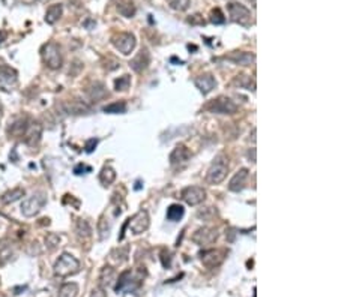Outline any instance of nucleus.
Listing matches in <instances>:
<instances>
[{"label": "nucleus", "mask_w": 338, "mask_h": 297, "mask_svg": "<svg viewBox=\"0 0 338 297\" xmlns=\"http://www.w3.org/2000/svg\"><path fill=\"white\" fill-rule=\"evenodd\" d=\"M6 39V32H3V30H0V44H2L3 41Z\"/></svg>", "instance_id": "obj_43"}, {"label": "nucleus", "mask_w": 338, "mask_h": 297, "mask_svg": "<svg viewBox=\"0 0 338 297\" xmlns=\"http://www.w3.org/2000/svg\"><path fill=\"white\" fill-rule=\"evenodd\" d=\"M218 239V231L215 228H210V227H203V228H199L197 231L194 233L192 240L197 245H210Z\"/></svg>", "instance_id": "obj_11"}, {"label": "nucleus", "mask_w": 338, "mask_h": 297, "mask_svg": "<svg viewBox=\"0 0 338 297\" xmlns=\"http://www.w3.org/2000/svg\"><path fill=\"white\" fill-rule=\"evenodd\" d=\"M127 102L123 101H119V102H113V104H109L107 107H104V111L109 113V114H123L127 113Z\"/></svg>", "instance_id": "obj_30"}, {"label": "nucleus", "mask_w": 338, "mask_h": 297, "mask_svg": "<svg viewBox=\"0 0 338 297\" xmlns=\"http://www.w3.org/2000/svg\"><path fill=\"white\" fill-rule=\"evenodd\" d=\"M210 113H217V114H235L238 111V105L228 98H218L213 99L209 105L206 107Z\"/></svg>", "instance_id": "obj_5"}, {"label": "nucleus", "mask_w": 338, "mask_h": 297, "mask_svg": "<svg viewBox=\"0 0 338 297\" xmlns=\"http://www.w3.org/2000/svg\"><path fill=\"white\" fill-rule=\"evenodd\" d=\"M42 59H44L45 65L50 69H59V68H62L63 57H62L59 45L55 44V42H48L47 45H44V48H42Z\"/></svg>", "instance_id": "obj_4"}, {"label": "nucleus", "mask_w": 338, "mask_h": 297, "mask_svg": "<svg viewBox=\"0 0 338 297\" xmlns=\"http://www.w3.org/2000/svg\"><path fill=\"white\" fill-rule=\"evenodd\" d=\"M195 86H197V89L203 93V95H207L210 93L213 89H215V86H217V81L215 78H213L210 74H206V75H200L194 80Z\"/></svg>", "instance_id": "obj_15"}, {"label": "nucleus", "mask_w": 338, "mask_h": 297, "mask_svg": "<svg viewBox=\"0 0 338 297\" xmlns=\"http://www.w3.org/2000/svg\"><path fill=\"white\" fill-rule=\"evenodd\" d=\"M112 255H117V258H113V260L116 261L117 264H122L123 261H127V258H128V246L114 249V251L112 252Z\"/></svg>", "instance_id": "obj_34"}, {"label": "nucleus", "mask_w": 338, "mask_h": 297, "mask_svg": "<svg viewBox=\"0 0 338 297\" xmlns=\"http://www.w3.org/2000/svg\"><path fill=\"white\" fill-rule=\"evenodd\" d=\"M75 174H80V171H91V167H86V165H78L75 170Z\"/></svg>", "instance_id": "obj_42"}, {"label": "nucleus", "mask_w": 338, "mask_h": 297, "mask_svg": "<svg viewBox=\"0 0 338 297\" xmlns=\"http://www.w3.org/2000/svg\"><path fill=\"white\" fill-rule=\"evenodd\" d=\"M149 63H150V56L148 53V50H141L140 53L131 60L130 65L135 72H143L145 69L149 66Z\"/></svg>", "instance_id": "obj_16"}, {"label": "nucleus", "mask_w": 338, "mask_h": 297, "mask_svg": "<svg viewBox=\"0 0 338 297\" xmlns=\"http://www.w3.org/2000/svg\"><path fill=\"white\" fill-rule=\"evenodd\" d=\"M116 281V272L112 267H104L101 270L99 275V282H101V288L104 287H112Z\"/></svg>", "instance_id": "obj_21"}, {"label": "nucleus", "mask_w": 338, "mask_h": 297, "mask_svg": "<svg viewBox=\"0 0 338 297\" xmlns=\"http://www.w3.org/2000/svg\"><path fill=\"white\" fill-rule=\"evenodd\" d=\"M228 12H230V17H232V20L242 26L250 24L251 21V11L241 3H230Z\"/></svg>", "instance_id": "obj_8"}, {"label": "nucleus", "mask_w": 338, "mask_h": 297, "mask_svg": "<svg viewBox=\"0 0 338 297\" xmlns=\"http://www.w3.org/2000/svg\"><path fill=\"white\" fill-rule=\"evenodd\" d=\"M110 228H112V225H110L109 219L101 218V221L98 222V231H99V237H101V239L109 237V234H110Z\"/></svg>", "instance_id": "obj_32"}, {"label": "nucleus", "mask_w": 338, "mask_h": 297, "mask_svg": "<svg viewBox=\"0 0 338 297\" xmlns=\"http://www.w3.org/2000/svg\"><path fill=\"white\" fill-rule=\"evenodd\" d=\"M75 233H77L78 237L87 239V237H91V234H92V227H91V224H89L86 219H77V222H75Z\"/></svg>", "instance_id": "obj_24"}, {"label": "nucleus", "mask_w": 338, "mask_h": 297, "mask_svg": "<svg viewBox=\"0 0 338 297\" xmlns=\"http://www.w3.org/2000/svg\"><path fill=\"white\" fill-rule=\"evenodd\" d=\"M45 203H47V197H45L44 192H37V194H33V195L27 197L26 200H23L21 213L27 218H32L42 210Z\"/></svg>", "instance_id": "obj_2"}, {"label": "nucleus", "mask_w": 338, "mask_h": 297, "mask_svg": "<svg viewBox=\"0 0 338 297\" xmlns=\"http://www.w3.org/2000/svg\"><path fill=\"white\" fill-rule=\"evenodd\" d=\"M21 197H24V189L23 188H15L12 191H8L6 194H3L0 200H2V203H5V204H9V203L20 200Z\"/></svg>", "instance_id": "obj_26"}, {"label": "nucleus", "mask_w": 338, "mask_h": 297, "mask_svg": "<svg viewBox=\"0 0 338 297\" xmlns=\"http://www.w3.org/2000/svg\"><path fill=\"white\" fill-rule=\"evenodd\" d=\"M248 179V170L246 168H241L235 176L232 177V180L228 182V189L232 192H239L244 189L245 183Z\"/></svg>", "instance_id": "obj_17"}, {"label": "nucleus", "mask_w": 338, "mask_h": 297, "mask_svg": "<svg viewBox=\"0 0 338 297\" xmlns=\"http://www.w3.org/2000/svg\"><path fill=\"white\" fill-rule=\"evenodd\" d=\"M149 225H150V219L146 210H140L132 218L128 219V227L134 234H141L148 231Z\"/></svg>", "instance_id": "obj_7"}, {"label": "nucleus", "mask_w": 338, "mask_h": 297, "mask_svg": "<svg viewBox=\"0 0 338 297\" xmlns=\"http://www.w3.org/2000/svg\"><path fill=\"white\" fill-rule=\"evenodd\" d=\"M112 42L116 47V50H119L120 53L125 56L131 54V51L135 47V38L131 33H117L113 36Z\"/></svg>", "instance_id": "obj_6"}, {"label": "nucleus", "mask_w": 338, "mask_h": 297, "mask_svg": "<svg viewBox=\"0 0 338 297\" xmlns=\"http://www.w3.org/2000/svg\"><path fill=\"white\" fill-rule=\"evenodd\" d=\"M78 294V285L75 282H69L60 287L57 297H77Z\"/></svg>", "instance_id": "obj_29"}, {"label": "nucleus", "mask_w": 338, "mask_h": 297, "mask_svg": "<svg viewBox=\"0 0 338 297\" xmlns=\"http://www.w3.org/2000/svg\"><path fill=\"white\" fill-rule=\"evenodd\" d=\"M59 242H60V237L56 233H50L45 237V245H47L48 251H55L59 246Z\"/></svg>", "instance_id": "obj_33"}, {"label": "nucleus", "mask_w": 338, "mask_h": 297, "mask_svg": "<svg viewBox=\"0 0 338 297\" xmlns=\"http://www.w3.org/2000/svg\"><path fill=\"white\" fill-rule=\"evenodd\" d=\"M119 12L123 15V17H132L135 14V8L132 5V2H128V3H122L117 6Z\"/></svg>", "instance_id": "obj_35"}, {"label": "nucleus", "mask_w": 338, "mask_h": 297, "mask_svg": "<svg viewBox=\"0 0 338 297\" xmlns=\"http://www.w3.org/2000/svg\"><path fill=\"white\" fill-rule=\"evenodd\" d=\"M188 21H189L191 24H202V26L205 24V20L202 18L200 15H192V17H191V18H189Z\"/></svg>", "instance_id": "obj_41"}, {"label": "nucleus", "mask_w": 338, "mask_h": 297, "mask_svg": "<svg viewBox=\"0 0 338 297\" xmlns=\"http://www.w3.org/2000/svg\"><path fill=\"white\" fill-rule=\"evenodd\" d=\"M63 111L68 114H73V116H78V114H89L92 111V108L87 105V104L81 102V101H66L62 104Z\"/></svg>", "instance_id": "obj_13"}, {"label": "nucleus", "mask_w": 338, "mask_h": 297, "mask_svg": "<svg viewBox=\"0 0 338 297\" xmlns=\"http://www.w3.org/2000/svg\"><path fill=\"white\" fill-rule=\"evenodd\" d=\"M99 180L104 186H109L116 180V171L112 167H104L101 174H99Z\"/></svg>", "instance_id": "obj_27"}, {"label": "nucleus", "mask_w": 338, "mask_h": 297, "mask_svg": "<svg viewBox=\"0 0 338 297\" xmlns=\"http://www.w3.org/2000/svg\"><path fill=\"white\" fill-rule=\"evenodd\" d=\"M182 200L189 206H197L205 201L206 191L200 186H188L182 191Z\"/></svg>", "instance_id": "obj_9"}, {"label": "nucleus", "mask_w": 338, "mask_h": 297, "mask_svg": "<svg viewBox=\"0 0 338 297\" xmlns=\"http://www.w3.org/2000/svg\"><path fill=\"white\" fill-rule=\"evenodd\" d=\"M62 5H53L47 9V14H45V21L48 24H55L60 17H62Z\"/></svg>", "instance_id": "obj_25"}, {"label": "nucleus", "mask_w": 338, "mask_h": 297, "mask_svg": "<svg viewBox=\"0 0 338 297\" xmlns=\"http://www.w3.org/2000/svg\"><path fill=\"white\" fill-rule=\"evenodd\" d=\"M96 144H98V140H95V138H92V140H89V141L86 143V152H87V153H91V152H94V149L96 147Z\"/></svg>", "instance_id": "obj_39"}, {"label": "nucleus", "mask_w": 338, "mask_h": 297, "mask_svg": "<svg viewBox=\"0 0 338 297\" xmlns=\"http://www.w3.org/2000/svg\"><path fill=\"white\" fill-rule=\"evenodd\" d=\"M224 255L225 252L224 251H220V249H210V251H206L202 254V263L209 267V269H213V267H218L223 260H224Z\"/></svg>", "instance_id": "obj_12"}, {"label": "nucleus", "mask_w": 338, "mask_h": 297, "mask_svg": "<svg viewBox=\"0 0 338 297\" xmlns=\"http://www.w3.org/2000/svg\"><path fill=\"white\" fill-rule=\"evenodd\" d=\"M184 213H185V210H184V207L181 204H171L167 209V219L171 221V222H176V221H179L184 216Z\"/></svg>", "instance_id": "obj_28"}, {"label": "nucleus", "mask_w": 338, "mask_h": 297, "mask_svg": "<svg viewBox=\"0 0 338 297\" xmlns=\"http://www.w3.org/2000/svg\"><path fill=\"white\" fill-rule=\"evenodd\" d=\"M19 74H17L15 69L6 65H0V87L3 90H12V87L17 86L19 81Z\"/></svg>", "instance_id": "obj_10"}, {"label": "nucleus", "mask_w": 338, "mask_h": 297, "mask_svg": "<svg viewBox=\"0 0 338 297\" xmlns=\"http://www.w3.org/2000/svg\"><path fill=\"white\" fill-rule=\"evenodd\" d=\"M189 156H191V153H189V150L185 146H177L170 153V158L169 159H170V164L173 167H176V165L187 164L189 161Z\"/></svg>", "instance_id": "obj_14"}, {"label": "nucleus", "mask_w": 338, "mask_h": 297, "mask_svg": "<svg viewBox=\"0 0 338 297\" xmlns=\"http://www.w3.org/2000/svg\"><path fill=\"white\" fill-rule=\"evenodd\" d=\"M210 21L213 23V24H224L225 23V17H224V14L221 12V9H213L212 12H210Z\"/></svg>", "instance_id": "obj_36"}, {"label": "nucleus", "mask_w": 338, "mask_h": 297, "mask_svg": "<svg viewBox=\"0 0 338 297\" xmlns=\"http://www.w3.org/2000/svg\"><path fill=\"white\" fill-rule=\"evenodd\" d=\"M91 297H107V294H105L104 288H101V287H96V288H94V290H92V294H91Z\"/></svg>", "instance_id": "obj_40"}, {"label": "nucleus", "mask_w": 338, "mask_h": 297, "mask_svg": "<svg viewBox=\"0 0 338 297\" xmlns=\"http://www.w3.org/2000/svg\"><path fill=\"white\" fill-rule=\"evenodd\" d=\"M41 132H42V128L38 125V123H33V125H29L24 137H26V143L30 144V146H35L41 138Z\"/></svg>", "instance_id": "obj_20"}, {"label": "nucleus", "mask_w": 338, "mask_h": 297, "mask_svg": "<svg viewBox=\"0 0 338 297\" xmlns=\"http://www.w3.org/2000/svg\"><path fill=\"white\" fill-rule=\"evenodd\" d=\"M87 95L92 101H99L107 96V89L102 83H95L91 89H87Z\"/></svg>", "instance_id": "obj_23"}, {"label": "nucleus", "mask_w": 338, "mask_h": 297, "mask_svg": "<svg viewBox=\"0 0 338 297\" xmlns=\"http://www.w3.org/2000/svg\"><path fill=\"white\" fill-rule=\"evenodd\" d=\"M80 269V261L71 254H62L55 263V275L59 278H66L77 273Z\"/></svg>", "instance_id": "obj_1"}, {"label": "nucleus", "mask_w": 338, "mask_h": 297, "mask_svg": "<svg viewBox=\"0 0 338 297\" xmlns=\"http://www.w3.org/2000/svg\"><path fill=\"white\" fill-rule=\"evenodd\" d=\"M130 84H131L130 75H122V77H119V78L114 81V89H116L117 92H125V90L130 89Z\"/></svg>", "instance_id": "obj_31"}, {"label": "nucleus", "mask_w": 338, "mask_h": 297, "mask_svg": "<svg viewBox=\"0 0 338 297\" xmlns=\"http://www.w3.org/2000/svg\"><path fill=\"white\" fill-rule=\"evenodd\" d=\"M227 171H228L227 161L224 158H221V156H218V158L215 159V162H213L210 165V168L207 170V174H206L207 183H210V185H220L225 179Z\"/></svg>", "instance_id": "obj_3"}, {"label": "nucleus", "mask_w": 338, "mask_h": 297, "mask_svg": "<svg viewBox=\"0 0 338 297\" xmlns=\"http://www.w3.org/2000/svg\"><path fill=\"white\" fill-rule=\"evenodd\" d=\"M131 272H123L119 278V281H117V285H116V291H132L138 284L134 282V279L131 278Z\"/></svg>", "instance_id": "obj_18"}, {"label": "nucleus", "mask_w": 338, "mask_h": 297, "mask_svg": "<svg viewBox=\"0 0 338 297\" xmlns=\"http://www.w3.org/2000/svg\"><path fill=\"white\" fill-rule=\"evenodd\" d=\"M12 257V251L11 248H3L2 251H0V264L6 263V261H9Z\"/></svg>", "instance_id": "obj_38"}, {"label": "nucleus", "mask_w": 338, "mask_h": 297, "mask_svg": "<svg viewBox=\"0 0 338 297\" xmlns=\"http://www.w3.org/2000/svg\"><path fill=\"white\" fill-rule=\"evenodd\" d=\"M228 60H232V62H235L236 65H241V66H251L256 62V56L253 53H245V51H242V53L230 54Z\"/></svg>", "instance_id": "obj_19"}, {"label": "nucleus", "mask_w": 338, "mask_h": 297, "mask_svg": "<svg viewBox=\"0 0 338 297\" xmlns=\"http://www.w3.org/2000/svg\"><path fill=\"white\" fill-rule=\"evenodd\" d=\"M170 6L174 11H185L189 6V0H170Z\"/></svg>", "instance_id": "obj_37"}, {"label": "nucleus", "mask_w": 338, "mask_h": 297, "mask_svg": "<svg viewBox=\"0 0 338 297\" xmlns=\"http://www.w3.org/2000/svg\"><path fill=\"white\" fill-rule=\"evenodd\" d=\"M27 128H29L27 120L26 119H19L9 126V135H12V137H24Z\"/></svg>", "instance_id": "obj_22"}]
</instances>
